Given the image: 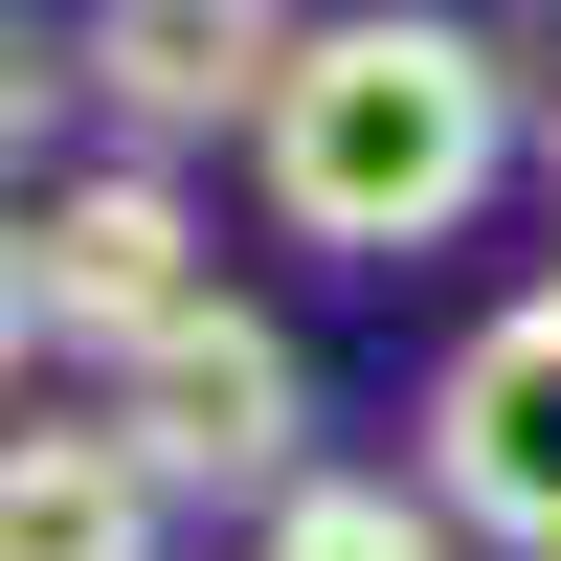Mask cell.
Segmentation results:
<instances>
[{
  "label": "cell",
  "mask_w": 561,
  "mask_h": 561,
  "mask_svg": "<svg viewBox=\"0 0 561 561\" xmlns=\"http://www.w3.org/2000/svg\"><path fill=\"white\" fill-rule=\"evenodd\" d=\"M517 45L494 23H449V0H337V23H293V90H270V135H248V180H270V225L293 248H337V270H404V248H449V225L517 180Z\"/></svg>",
  "instance_id": "obj_1"
},
{
  "label": "cell",
  "mask_w": 561,
  "mask_h": 561,
  "mask_svg": "<svg viewBox=\"0 0 561 561\" xmlns=\"http://www.w3.org/2000/svg\"><path fill=\"white\" fill-rule=\"evenodd\" d=\"M113 427L158 449V494H248V517L314 472V382H293V337H270L248 293H203L180 337H135L113 359Z\"/></svg>",
  "instance_id": "obj_2"
},
{
  "label": "cell",
  "mask_w": 561,
  "mask_h": 561,
  "mask_svg": "<svg viewBox=\"0 0 561 561\" xmlns=\"http://www.w3.org/2000/svg\"><path fill=\"white\" fill-rule=\"evenodd\" d=\"M427 494H449L494 561H561V293H517V314L449 337V382H427Z\"/></svg>",
  "instance_id": "obj_3"
},
{
  "label": "cell",
  "mask_w": 561,
  "mask_h": 561,
  "mask_svg": "<svg viewBox=\"0 0 561 561\" xmlns=\"http://www.w3.org/2000/svg\"><path fill=\"white\" fill-rule=\"evenodd\" d=\"M23 248H45V337H90V359L180 337V314L225 293V270H203V203H180L158 158H90V180H45V203H23Z\"/></svg>",
  "instance_id": "obj_4"
},
{
  "label": "cell",
  "mask_w": 561,
  "mask_h": 561,
  "mask_svg": "<svg viewBox=\"0 0 561 561\" xmlns=\"http://www.w3.org/2000/svg\"><path fill=\"white\" fill-rule=\"evenodd\" d=\"M68 68H90V113H135V135H270L293 23H270V0H90Z\"/></svg>",
  "instance_id": "obj_5"
},
{
  "label": "cell",
  "mask_w": 561,
  "mask_h": 561,
  "mask_svg": "<svg viewBox=\"0 0 561 561\" xmlns=\"http://www.w3.org/2000/svg\"><path fill=\"white\" fill-rule=\"evenodd\" d=\"M158 539H180V494L113 404L90 427H0V561H158Z\"/></svg>",
  "instance_id": "obj_6"
},
{
  "label": "cell",
  "mask_w": 561,
  "mask_h": 561,
  "mask_svg": "<svg viewBox=\"0 0 561 561\" xmlns=\"http://www.w3.org/2000/svg\"><path fill=\"white\" fill-rule=\"evenodd\" d=\"M248 561H494V539L449 517V494H404V472H293L248 517Z\"/></svg>",
  "instance_id": "obj_7"
},
{
  "label": "cell",
  "mask_w": 561,
  "mask_h": 561,
  "mask_svg": "<svg viewBox=\"0 0 561 561\" xmlns=\"http://www.w3.org/2000/svg\"><path fill=\"white\" fill-rule=\"evenodd\" d=\"M45 90H90V68H45V45L0 23V203H23V158H45Z\"/></svg>",
  "instance_id": "obj_8"
},
{
  "label": "cell",
  "mask_w": 561,
  "mask_h": 561,
  "mask_svg": "<svg viewBox=\"0 0 561 561\" xmlns=\"http://www.w3.org/2000/svg\"><path fill=\"white\" fill-rule=\"evenodd\" d=\"M23 337H45V248H23V203H0V382H23Z\"/></svg>",
  "instance_id": "obj_9"
}]
</instances>
